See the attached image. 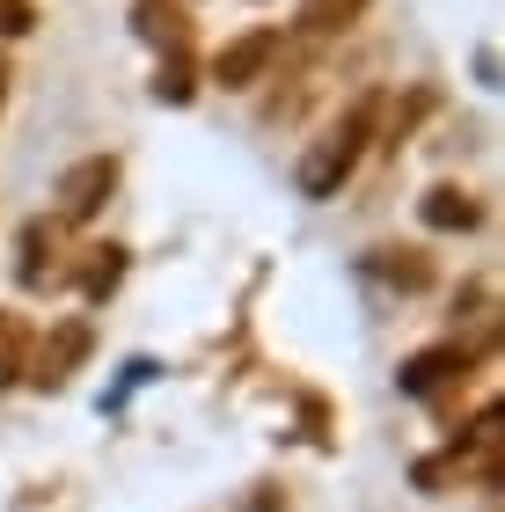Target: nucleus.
<instances>
[{
	"instance_id": "1",
	"label": "nucleus",
	"mask_w": 505,
	"mask_h": 512,
	"mask_svg": "<svg viewBox=\"0 0 505 512\" xmlns=\"http://www.w3.org/2000/svg\"><path fill=\"white\" fill-rule=\"evenodd\" d=\"M374 118H381V103H374V96H359V103H344V110H337V125L301 154V198H337V191H344V176H352L359 161H366Z\"/></svg>"
},
{
	"instance_id": "2",
	"label": "nucleus",
	"mask_w": 505,
	"mask_h": 512,
	"mask_svg": "<svg viewBox=\"0 0 505 512\" xmlns=\"http://www.w3.org/2000/svg\"><path fill=\"white\" fill-rule=\"evenodd\" d=\"M88 352H96V330H88L81 315H66V322H52V330L37 337V352H30V366H22V374L52 395V388H66V381L88 366Z\"/></svg>"
},
{
	"instance_id": "3",
	"label": "nucleus",
	"mask_w": 505,
	"mask_h": 512,
	"mask_svg": "<svg viewBox=\"0 0 505 512\" xmlns=\"http://www.w3.org/2000/svg\"><path fill=\"white\" fill-rule=\"evenodd\" d=\"M118 191V154H88L59 176V220H96Z\"/></svg>"
},
{
	"instance_id": "4",
	"label": "nucleus",
	"mask_w": 505,
	"mask_h": 512,
	"mask_svg": "<svg viewBox=\"0 0 505 512\" xmlns=\"http://www.w3.org/2000/svg\"><path fill=\"white\" fill-rule=\"evenodd\" d=\"M279 52H286V30H279V22H264V30L235 37V44L213 59V81H220V88H257V81L271 74V59H279Z\"/></svg>"
},
{
	"instance_id": "5",
	"label": "nucleus",
	"mask_w": 505,
	"mask_h": 512,
	"mask_svg": "<svg viewBox=\"0 0 505 512\" xmlns=\"http://www.w3.org/2000/svg\"><path fill=\"white\" fill-rule=\"evenodd\" d=\"M59 256H66V227L59 220H30V227H22V286H52V278H66V264H59Z\"/></svg>"
},
{
	"instance_id": "6",
	"label": "nucleus",
	"mask_w": 505,
	"mask_h": 512,
	"mask_svg": "<svg viewBox=\"0 0 505 512\" xmlns=\"http://www.w3.org/2000/svg\"><path fill=\"white\" fill-rule=\"evenodd\" d=\"M476 366V352L469 344H432V352H418V359H403V395H432V388H447L454 374H469Z\"/></svg>"
},
{
	"instance_id": "7",
	"label": "nucleus",
	"mask_w": 505,
	"mask_h": 512,
	"mask_svg": "<svg viewBox=\"0 0 505 512\" xmlns=\"http://www.w3.org/2000/svg\"><path fill=\"white\" fill-rule=\"evenodd\" d=\"M476 220H484V205H476L462 183H440V191H425V227H440V235H469Z\"/></svg>"
},
{
	"instance_id": "8",
	"label": "nucleus",
	"mask_w": 505,
	"mask_h": 512,
	"mask_svg": "<svg viewBox=\"0 0 505 512\" xmlns=\"http://www.w3.org/2000/svg\"><path fill=\"white\" fill-rule=\"evenodd\" d=\"M366 271L388 278V286H403V293H425L432 286V264L418 249H374V256H366Z\"/></svg>"
},
{
	"instance_id": "9",
	"label": "nucleus",
	"mask_w": 505,
	"mask_h": 512,
	"mask_svg": "<svg viewBox=\"0 0 505 512\" xmlns=\"http://www.w3.org/2000/svg\"><path fill=\"white\" fill-rule=\"evenodd\" d=\"M74 278H81V293H88V300H110V293L125 286V249H118V242L88 249V264H81Z\"/></svg>"
},
{
	"instance_id": "10",
	"label": "nucleus",
	"mask_w": 505,
	"mask_h": 512,
	"mask_svg": "<svg viewBox=\"0 0 505 512\" xmlns=\"http://www.w3.org/2000/svg\"><path fill=\"white\" fill-rule=\"evenodd\" d=\"M22 366H30V322L15 308H0V388L22 381Z\"/></svg>"
},
{
	"instance_id": "11",
	"label": "nucleus",
	"mask_w": 505,
	"mask_h": 512,
	"mask_svg": "<svg viewBox=\"0 0 505 512\" xmlns=\"http://www.w3.org/2000/svg\"><path fill=\"white\" fill-rule=\"evenodd\" d=\"M154 96H162V103H191V59H183V52H169L162 81H154Z\"/></svg>"
},
{
	"instance_id": "12",
	"label": "nucleus",
	"mask_w": 505,
	"mask_h": 512,
	"mask_svg": "<svg viewBox=\"0 0 505 512\" xmlns=\"http://www.w3.org/2000/svg\"><path fill=\"white\" fill-rule=\"evenodd\" d=\"M359 8H366V0H330V8H315V15H308V30H344V22H352Z\"/></svg>"
},
{
	"instance_id": "13",
	"label": "nucleus",
	"mask_w": 505,
	"mask_h": 512,
	"mask_svg": "<svg viewBox=\"0 0 505 512\" xmlns=\"http://www.w3.org/2000/svg\"><path fill=\"white\" fill-rule=\"evenodd\" d=\"M30 22H37V8H30V0H0V37H22Z\"/></svg>"
},
{
	"instance_id": "14",
	"label": "nucleus",
	"mask_w": 505,
	"mask_h": 512,
	"mask_svg": "<svg viewBox=\"0 0 505 512\" xmlns=\"http://www.w3.org/2000/svg\"><path fill=\"white\" fill-rule=\"evenodd\" d=\"M0 103H8V74H0Z\"/></svg>"
}]
</instances>
